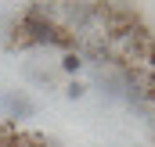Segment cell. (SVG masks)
I'll list each match as a JSON object with an SVG mask.
<instances>
[{"instance_id": "4", "label": "cell", "mask_w": 155, "mask_h": 147, "mask_svg": "<svg viewBox=\"0 0 155 147\" xmlns=\"http://www.w3.org/2000/svg\"><path fill=\"white\" fill-rule=\"evenodd\" d=\"M83 93H87V86H83V83H79V79H72V83H69V86H65V97H69V101H79V97H83Z\"/></svg>"}, {"instance_id": "5", "label": "cell", "mask_w": 155, "mask_h": 147, "mask_svg": "<svg viewBox=\"0 0 155 147\" xmlns=\"http://www.w3.org/2000/svg\"><path fill=\"white\" fill-rule=\"evenodd\" d=\"M101 4H112V7H130V0H101Z\"/></svg>"}, {"instance_id": "2", "label": "cell", "mask_w": 155, "mask_h": 147, "mask_svg": "<svg viewBox=\"0 0 155 147\" xmlns=\"http://www.w3.org/2000/svg\"><path fill=\"white\" fill-rule=\"evenodd\" d=\"M0 104L7 111V118H33V115H36V104H33L25 93H15V90L0 93Z\"/></svg>"}, {"instance_id": "7", "label": "cell", "mask_w": 155, "mask_h": 147, "mask_svg": "<svg viewBox=\"0 0 155 147\" xmlns=\"http://www.w3.org/2000/svg\"><path fill=\"white\" fill-rule=\"evenodd\" d=\"M4 133H7V126H4V122H0V136H4Z\"/></svg>"}, {"instance_id": "6", "label": "cell", "mask_w": 155, "mask_h": 147, "mask_svg": "<svg viewBox=\"0 0 155 147\" xmlns=\"http://www.w3.org/2000/svg\"><path fill=\"white\" fill-rule=\"evenodd\" d=\"M40 147H61V144H58L54 136H43V144H40Z\"/></svg>"}, {"instance_id": "1", "label": "cell", "mask_w": 155, "mask_h": 147, "mask_svg": "<svg viewBox=\"0 0 155 147\" xmlns=\"http://www.w3.org/2000/svg\"><path fill=\"white\" fill-rule=\"evenodd\" d=\"M11 47H61L65 54L69 50H76L79 39L61 25V22H54L51 14H43L40 7H29L15 25H11V39H7Z\"/></svg>"}, {"instance_id": "3", "label": "cell", "mask_w": 155, "mask_h": 147, "mask_svg": "<svg viewBox=\"0 0 155 147\" xmlns=\"http://www.w3.org/2000/svg\"><path fill=\"white\" fill-rule=\"evenodd\" d=\"M83 65H87V61L79 58V50H69V54L61 58V72H69V75H76L79 68H83Z\"/></svg>"}]
</instances>
